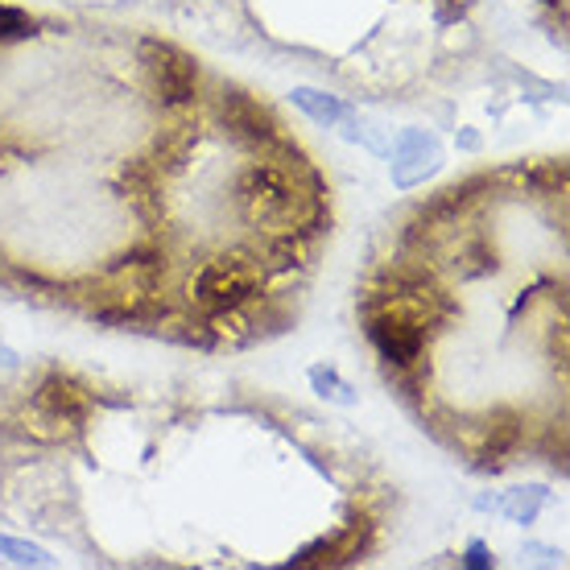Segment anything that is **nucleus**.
<instances>
[{
	"mask_svg": "<svg viewBox=\"0 0 570 570\" xmlns=\"http://www.w3.org/2000/svg\"><path fill=\"white\" fill-rule=\"evenodd\" d=\"M430 323V294L422 285L405 289L401 282L389 285V294L368 314V335L381 347V356L397 368H414L426 347Z\"/></svg>",
	"mask_w": 570,
	"mask_h": 570,
	"instance_id": "nucleus-1",
	"label": "nucleus"
},
{
	"mask_svg": "<svg viewBox=\"0 0 570 570\" xmlns=\"http://www.w3.org/2000/svg\"><path fill=\"white\" fill-rule=\"evenodd\" d=\"M261 294V265L244 257H219L207 261L195 273V298L215 314H232L248 306Z\"/></svg>",
	"mask_w": 570,
	"mask_h": 570,
	"instance_id": "nucleus-2",
	"label": "nucleus"
},
{
	"mask_svg": "<svg viewBox=\"0 0 570 570\" xmlns=\"http://www.w3.org/2000/svg\"><path fill=\"white\" fill-rule=\"evenodd\" d=\"M244 212L253 224H273V228H298L302 219V199L298 186L289 183L282 170L273 166H257L244 174Z\"/></svg>",
	"mask_w": 570,
	"mask_h": 570,
	"instance_id": "nucleus-3",
	"label": "nucleus"
},
{
	"mask_svg": "<svg viewBox=\"0 0 570 570\" xmlns=\"http://www.w3.org/2000/svg\"><path fill=\"white\" fill-rule=\"evenodd\" d=\"M137 58H141V67H145V75H149L154 91L166 104H190L195 100L199 67H195L183 50H174L170 42H157V38H145V42L137 46Z\"/></svg>",
	"mask_w": 570,
	"mask_h": 570,
	"instance_id": "nucleus-4",
	"label": "nucleus"
},
{
	"mask_svg": "<svg viewBox=\"0 0 570 570\" xmlns=\"http://www.w3.org/2000/svg\"><path fill=\"white\" fill-rule=\"evenodd\" d=\"M224 120H228V129L248 145H269L282 137V125H277V116H273L269 104H261L257 96H248V91H232L228 100H224Z\"/></svg>",
	"mask_w": 570,
	"mask_h": 570,
	"instance_id": "nucleus-5",
	"label": "nucleus"
},
{
	"mask_svg": "<svg viewBox=\"0 0 570 570\" xmlns=\"http://www.w3.org/2000/svg\"><path fill=\"white\" fill-rule=\"evenodd\" d=\"M389 154H393V183H397V186L426 183L430 174L442 166L439 141H434V137H426V132H401L397 145H393Z\"/></svg>",
	"mask_w": 570,
	"mask_h": 570,
	"instance_id": "nucleus-6",
	"label": "nucleus"
},
{
	"mask_svg": "<svg viewBox=\"0 0 570 570\" xmlns=\"http://www.w3.org/2000/svg\"><path fill=\"white\" fill-rule=\"evenodd\" d=\"M38 410L50 414L55 422H83V414L91 410V397H87V389L67 376V372H50L42 385H38Z\"/></svg>",
	"mask_w": 570,
	"mask_h": 570,
	"instance_id": "nucleus-7",
	"label": "nucleus"
},
{
	"mask_svg": "<svg viewBox=\"0 0 570 570\" xmlns=\"http://www.w3.org/2000/svg\"><path fill=\"white\" fill-rule=\"evenodd\" d=\"M294 104H298L311 120H318V125H340V120H347V104H343L340 96L314 91V87H294Z\"/></svg>",
	"mask_w": 570,
	"mask_h": 570,
	"instance_id": "nucleus-8",
	"label": "nucleus"
},
{
	"mask_svg": "<svg viewBox=\"0 0 570 570\" xmlns=\"http://www.w3.org/2000/svg\"><path fill=\"white\" fill-rule=\"evenodd\" d=\"M546 504V488H517V492H509L504 500H497V509L504 517H513V521H521V525H529L533 517H538V509Z\"/></svg>",
	"mask_w": 570,
	"mask_h": 570,
	"instance_id": "nucleus-9",
	"label": "nucleus"
},
{
	"mask_svg": "<svg viewBox=\"0 0 570 570\" xmlns=\"http://www.w3.org/2000/svg\"><path fill=\"white\" fill-rule=\"evenodd\" d=\"M0 558H9L13 567H46V562H50V554H46L42 546L9 538V533H0Z\"/></svg>",
	"mask_w": 570,
	"mask_h": 570,
	"instance_id": "nucleus-10",
	"label": "nucleus"
},
{
	"mask_svg": "<svg viewBox=\"0 0 570 570\" xmlns=\"http://www.w3.org/2000/svg\"><path fill=\"white\" fill-rule=\"evenodd\" d=\"M517 442H521V426H517L513 417H509L504 426H492V434H488V446H484V463H504V455L513 451Z\"/></svg>",
	"mask_w": 570,
	"mask_h": 570,
	"instance_id": "nucleus-11",
	"label": "nucleus"
},
{
	"mask_svg": "<svg viewBox=\"0 0 570 570\" xmlns=\"http://www.w3.org/2000/svg\"><path fill=\"white\" fill-rule=\"evenodd\" d=\"M33 33V17L13 9V4H0V42H17Z\"/></svg>",
	"mask_w": 570,
	"mask_h": 570,
	"instance_id": "nucleus-12",
	"label": "nucleus"
},
{
	"mask_svg": "<svg viewBox=\"0 0 570 570\" xmlns=\"http://www.w3.org/2000/svg\"><path fill=\"white\" fill-rule=\"evenodd\" d=\"M311 385L318 389V393H323V397H331V401H343V405H352V389L343 385L340 376H335V372L331 368H311Z\"/></svg>",
	"mask_w": 570,
	"mask_h": 570,
	"instance_id": "nucleus-13",
	"label": "nucleus"
},
{
	"mask_svg": "<svg viewBox=\"0 0 570 570\" xmlns=\"http://www.w3.org/2000/svg\"><path fill=\"white\" fill-rule=\"evenodd\" d=\"M468 567H492V558H488V550L480 542L468 550Z\"/></svg>",
	"mask_w": 570,
	"mask_h": 570,
	"instance_id": "nucleus-14",
	"label": "nucleus"
}]
</instances>
